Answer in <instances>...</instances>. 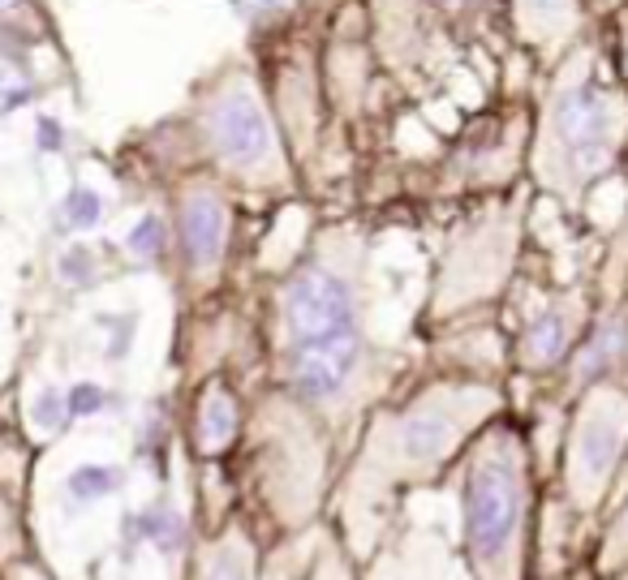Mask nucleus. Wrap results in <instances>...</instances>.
Returning <instances> with one entry per match:
<instances>
[{
  "label": "nucleus",
  "mask_w": 628,
  "mask_h": 580,
  "mask_svg": "<svg viewBox=\"0 0 628 580\" xmlns=\"http://www.w3.org/2000/svg\"><path fill=\"white\" fill-rule=\"evenodd\" d=\"M349 4H362V0H302V22H310V26H323V22H332L341 9H349Z\"/></svg>",
  "instance_id": "c85d7f7f"
},
{
  "label": "nucleus",
  "mask_w": 628,
  "mask_h": 580,
  "mask_svg": "<svg viewBox=\"0 0 628 580\" xmlns=\"http://www.w3.org/2000/svg\"><path fill=\"white\" fill-rule=\"evenodd\" d=\"M625 516H628V512H625ZM625 538H628V520H625Z\"/></svg>",
  "instance_id": "c756f323"
},
{
  "label": "nucleus",
  "mask_w": 628,
  "mask_h": 580,
  "mask_svg": "<svg viewBox=\"0 0 628 580\" xmlns=\"http://www.w3.org/2000/svg\"><path fill=\"white\" fill-rule=\"evenodd\" d=\"M39 43H56V22L43 0H0V52L26 61Z\"/></svg>",
  "instance_id": "dca6fc26"
},
{
  "label": "nucleus",
  "mask_w": 628,
  "mask_h": 580,
  "mask_svg": "<svg viewBox=\"0 0 628 580\" xmlns=\"http://www.w3.org/2000/svg\"><path fill=\"white\" fill-rule=\"evenodd\" d=\"M35 100H39V87H35L26 74H4V78H0V120L22 113V108H30Z\"/></svg>",
  "instance_id": "a878e982"
},
{
  "label": "nucleus",
  "mask_w": 628,
  "mask_h": 580,
  "mask_svg": "<svg viewBox=\"0 0 628 580\" xmlns=\"http://www.w3.org/2000/svg\"><path fill=\"white\" fill-rule=\"evenodd\" d=\"M30 422H35V430H43V435H56V430H65L74 417H69V400H65V387H43L39 396H35V404H30Z\"/></svg>",
  "instance_id": "b1692460"
},
{
  "label": "nucleus",
  "mask_w": 628,
  "mask_h": 580,
  "mask_svg": "<svg viewBox=\"0 0 628 580\" xmlns=\"http://www.w3.org/2000/svg\"><path fill=\"white\" fill-rule=\"evenodd\" d=\"M628 361V314L603 310L594 323H586L581 340L568 357V378L573 387H590L603 378H616Z\"/></svg>",
  "instance_id": "4468645a"
},
{
  "label": "nucleus",
  "mask_w": 628,
  "mask_h": 580,
  "mask_svg": "<svg viewBox=\"0 0 628 580\" xmlns=\"http://www.w3.org/2000/svg\"><path fill=\"white\" fill-rule=\"evenodd\" d=\"M500 409V387L487 378L426 383L400 413H387L375 422L358 456V481L392 486V481H422L439 473Z\"/></svg>",
  "instance_id": "7ed1b4c3"
},
{
  "label": "nucleus",
  "mask_w": 628,
  "mask_h": 580,
  "mask_svg": "<svg viewBox=\"0 0 628 580\" xmlns=\"http://www.w3.org/2000/svg\"><path fill=\"white\" fill-rule=\"evenodd\" d=\"M69 129L56 113H35V151L39 155H65Z\"/></svg>",
  "instance_id": "cd10ccee"
},
{
  "label": "nucleus",
  "mask_w": 628,
  "mask_h": 580,
  "mask_svg": "<svg viewBox=\"0 0 628 580\" xmlns=\"http://www.w3.org/2000/svg\"><path fill=\"white\" fill-rule=\"evenodd\" d=\"M529 464L512 426L487 430L465 464V542L483 580H516L525 542Z\"/></svg>",
  "instance_id": "39448f33"
},
{
  "label": "nucleus",
  "mask_w": 628,
  "mask_h": 580,
  "mask_svg": "<svg viewBox=\"0 0 628 580\" xmlns=\"http://www.w3.org/2000/svg\"><path fill=\"white\" fill-rule=\"evenodd\" d=\"M100 275H104V267H100V249H95V245L69 241V245L56 254V280H61L65 288H74V293L95 288Z\"/></svg>",
  "instance_id": "aec40b11"
},
{
  "label": "nucleus",
  "mask_w": 628,
  "mask_h": 580,
  "mask_svg": "<svg viewBox=\"0 0 628 580\" xmlns=\"http://www.w3.org/2000/svg\"><path fill=\"white\" fill-rule=\"evenodd\" d=\"M628 82L607 69L599 35H586L568 56L542 69L534 95L529 164L534 185L564 207H581L586 194L625 159Z\"/></svg>",
  "instance_id": "f257e3e1"
},
{
  "label": "nucleus",
  "mask_w": 628,
  "mask_h": 580,
  "mask_svg": "<svg viewBox=\"0 0 628 580\" xmlns=\"http://www.w3.org/2000/svg\"><path fill=\"white\" fill-rule=\"evenodd\" d=\"M133 533H138V538H146V542H155L159 551H172V546L185 538V520H181V512H177V507L155 503V507H146V512H138V516H133Z\"/></svg>",
  "instance_id": "412c9836"
},
{
  "label": "nucleus",
  "mask_w": 628,
  "mask_h": 580,
  "mask_svg": "<svg viewBox=\"0 0 628 580\" xmlns=\"http://www.w3.org/2000/svg\"><path fill=\"white\" fill-rule=\"evenodd\" d=\"M590 323V306L581 293H560L555 301H547L521 332H516V345H512V357L521 370L529 374H551L560 365H568L573 348L581 340Z\"/></svg>",
  "instance_id": "ddd939ff"
},
{
  "label": "nucleus",
  "mask_w": 628,
  "mask_h": 580,
  "mask_svg": "<svg viewBox=\"0 0 628 580\" xmlns=\"http://www.w3.org/2000/svg\"><path fill=\"white\" fill-rule=\"evenodd\" d=\"M516 48L534 56L538 69H551L590 35V0H503Z\"/></svg>",
  "instance_id": "f8f14e48"
},
{
  "label": "nucleus",
  "mask_w": 628,
  "mask_h": 580,
  "mask_svg": "<svg viewBox=\"0 0 628 580\" xmlns=\"http://www.w3.org/2000/svg\"><path fill=\"white\" fill-rule=\"evenodd\" d=\"M251 30H271L302 17V0H229Z\"/></svg>",
  "instance_id": "4be33fe9"
},
{
  "label": "nucleus",
  "mask_w": 628,
  "mask_h": 580,
  "mask_svg": "<svg viewBox=\"0 0 628 580\" xmlns=\"http://www.w3.org/2000/svg\"><path fill=\"white\" fill-rule=\"evenodd\" d=\"M500 0H367V26L379 69L418 82L483 39Z\"/></svg>",
  "instance_id": "423d86ee"
},
{
  "label": "nucleus",
  "mask_w": 628,
  "mask_h": 580,
  "mask_svg": "<svg viewBox=\"0 0 628 580\" xmlns=\"http://www.w3.org/2000/svg\"><path fill=\"white\" fill-rule=\"evenodd\" d=\"M203 580H251V555L242 542H225L212 551L207 568H203Z\"/></svg>",
  "instance_id": "393cba45"
},
{
  "label": "nucleus",
  "mask_w": 628,
  "mask_h": 580,
  "mask_svg": "<svg viewBox=\"0 0 628 580\" xmlns=\"http://www.w3.org/2000/svg\"><path fill=\"white\" fill-rule=\"evenodd\" d=\"M65 400H69V417H74V422H82V417H100V413H108V409L121 404V396L108 391V387L95 383V378H78V383H69V387H65Z\"/></svg>",
  "instance_id": "5701e85b"
},
{
  "label": "nucleus",
  "mask_w": 628,
  "mask_h": 580,
  "mask_svg": "<svg viewBox=\"0 0 628 580\" xmlns=\"http://www.w3.org/2000/svg\"><path fill=\"white\" fill-rule=\"evenodd\" d=\"M126 254L133 262H142V267H155V262H164L168 254H172V220L168 216H159V211H142L126 232Z\"/></svg>",
  "instance_id": "f3484780"
},
{
  "label": "nucleus",
  "mask_w": 628,
  "mask_h": 580,
  "mask_svg": "<svg viewBox=\"0 0 628 580\" xmlns=\"http://www.w3.org/2000/svg\"><path fill=\"white\" fill-rule=\"evenodd\" d=\"M521 224H525V207L516 198L483 207L478 216H470L448 236V245L439 254L435 288H431L426 310L435 319H461V314L496 301L508 288L512 271H516Z\"/></svg>",
  "instance_id": "6e6552de"
},
{
  "label": "nucleus",
  "mask_w": 628,
  "mask_h": 580,
  "mask_svg": "<svg viewBox=\"0 0 628 580\" xmlns=\"http://www.w3.org/2000/svg\"><path fill=\"white\" fill-rule=\"evenodd\" d=\"M242 435V400L225 378L203 383L198 400H194V448L203 456H220L238 443Z\"/></svg>",
  "instance_id": "2eb2a0df"
},
{
  "label": "nucleus",
  "mask_w": 628,
  "mask_h": 580,
  "mask_svg": "<svg viewBox=\"0 0 628 580\" xmlns=\"http://www.w3.org/2000/svg\"><path fill=\"white\" fill-rule=\"evenodd\" d=\"M529 129H534V100L521 95L474 113L435 159L431 168L435 190L470 194V190H496L516 181L521 168L529 164Z\"/></svg>",
  "instance_id": "1a4fd4ad"
},
{
  "label": "nucleus",
  "mask_w": 628,
  "mask_h": 580,
  "mask_svg": "<svg viewBox=\"0 0 628 580\" xmlns=\"http://www.w3.org/2000/svg\"><path fill=\"white\" fill-rule=\"evenodd\" d=\"M172 138H159V129H146V146H168L190 155V172H212L225 185H238L246 194H280L293 185V155L280 138V125L267 108V95L258 87L251 56H229L212 74H203L185 104L159 120Z\"/></svg>",
  "instance_id": "f03ea898"
},
{
  "label": "nucleus",
  "mask_w": 628,
  "mask_h": 580,
  "mask_svg": "<svg viewBox=\"0 0 628 580\" xmlns=\"http://www.w3.org/2000/svg\"><path fill=\"white\" fill-rule=\"evenodd\" d=\"M104 216H108V198H104L95 185L74 181V185L65 190V198H61V224H65V232L100 229V224H104Z\"/></svg>",
  "instance_id": "6ab92c4d"
},
{
  "label": "nucleus",
  "mask_w": 628,
  "mask_h": 580,
  "mask_svg": "<svg viewBox=\"0 0 628 580\" xmlns=\"http://www.w3.org/2000/svg\"><path fill=\"white\" fill-rule=\"evenodd\" d=\"M233 232V203L225 181L212 172H190L172 190V245L181 254V267L194 284H212L225 267Z\"/></svg>",
  "instance_id": "9b49d317"
},
{
  "label": "nucleus",
  "mask_w": 628,
  "mask_h": 580,
  "mask_svg": "<svg viewBox=\"0 0 628 580\" xmlns=\"http://www.w3.org/2000/svg\"><path fill=\"white\" fill-rule=\"evenodd\" d=\"M117 490H126V468L121 464H74L69 477H65V494L74 503H100Z\"/></svg>",
  "instance_id": "a211bd4d"
},
{
  "label": "nucleus",
  "mask_w": 628,
  "mask_h": 580,
  "mask_svg": "<svg viewBox=\"0 0 628 580\" xmlns=\"http://www.w3.org/2000/svg\"><path fill=\"white\" fill-rule=\"evenodd\" d=\"M100 327L108 332V348H104V357H108V361H126L129 345H133V332H138V314H104Z\"/></svg>",
  "instance_id": "bb28decb"
},
{
  "label": "nucleus",
  "mask_w": 628,
  "mask_h": 580,
  "mask_svg": "<svg viewBox=\"0 0 628 580\" xmlns=\"http://www.w3.org/2000/svg\"><path fill=\"white\" fill-rule=\"evenodd\" d=\"M251 61L258 87L267 95V108L280 125V138H284L293 164H302L328 129L319 26L297 17V22H284L271 30H254Z\"/></svg>",
  "instance_id": "0eeeda50"
},
{
  "label": "nucleus",
  "mask_w": 628,
  "mask_h": 580,
  "mask_svg": "<svg viewBox=\"0 0 628 580\" xmlns=\"http://www.w3.org/2000/svg\"><path fill=\"white\" fill-rule=\"evenodd\" d=\"M564 448L568 494L577 499V507H594L628 456V387L620 378L581 387Z\"/></svg>",
  "instance_id": "9d476101"
},
{
  "label": "nucleus",
  "mask_w": 628,
  "mask_h": 580,
  "mask_svg": "<svg viewBox=\"0 0 628 580\" xmlns=\"http://www.w3.org/2000/svg\"><path fill=\"white\" fill-rule=\"evenodd\" d=\"M275 288V357L297 348H332L367 336L362 249L332 232Z\"/></svg>",
  "instance_id": "20e7f679"
}]
</instances>
